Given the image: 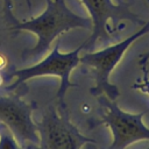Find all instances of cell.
<instances>
[{
    "label": "cell",
    "mask_w": 149,
    "mask_h": 149,
    "mask_svg": "<svg viewBox=\"0 0 149 149\" xmlns=\"http://www.w3.org/2000/svg\"><path fill=\"white\" fill-rule=\"evenodd\" d=\"M81 149H99L98 148V143L97 142H90V143H86L81 147ZM149 149V148H148Z\"/></svg>",
    "instance_id": "12"
},
{
    "label": "cell",
    "mask_w": 149,
    "mask_h": 149,
    "mask_svg": "<svg viewBox=\"0 0 149 149\" xmlns=\"http://www.w3.org/2000/svg\"><path fill=\"white\" fill-rule=\"evenodd\" d=\"M147 33H149V20L142 26V28L126 37L123 41L95 52H87L79 58V63L87 70L88 76H91L94 81V86L90 90L94 97L105 95L111 100H116L120 93L118 87L111 84L109 74L129 45Z\"/></svg>",
    "instance_id": "3"
},
{
    "label": "cell",
    "mask_w": 149,
    "mask_h": 149,
    "mask_svg": "<svg viewBox=\"0 0 149 149\" xmlns=\"http://www.w3.org/2000/svg\"><path fill=\"white\" fill-rule=\"evenodd\" d=\"M141 69L143 71V77H142L141 80H137L136 83H134L133 88L139 90L142 93L149 95V76H148V70H147V66L146 65H142Z\"/></svg>",
    "instance_id": "9"
},
{
    "label": "cell",
    "mask_w": 149,
    "mask_h": 149,
    "mask_svg": "<svg viewBox=\"0 0 149 149\" xmlns=\"http://www.w3.org/2000/svg\"><path fill=\"white\" fill-rule=\"evenodd\" d=\"M86 6L92 23V33L84 42V49L91 50L97 43L109 42L113 36L122 30V24L128 21L134 24H144L139 15L134 14L126 5H114L112 0H81Z\"/></svg>",
    "instance_id": "4"
},
{
    "label": "cell",
    "mask_w": 149,
    "mask_h": 149,
    "mask_svg": "<svg viewBox=\"0 0 149 149\" xmlns=\"http://www.w3.org/2000/svg\"><path fill=\"white\" fill-rule=\"evenodd\" d=\"M26 1H27V5H28V7L30 8V7H31V5H30V0H26Z\"/></svg>",
    "instance_id": "14"
},
{
    "label": "cell",
    "mask_w": 149,
    "mask_h": 149,
    "mask_svg": "<svg viewBox=\"0 0 149 149\" xmlns=\"http://www.w3.org/2000/svg\"><path fill=\"white\" fill-rule=\"evenodd\" d=\"M47 7L44 12L31 20L19 22L13 15L9 16L12 31H31L37 36L36 44L26 51L28 56H38L45 54L51 43L62 34L81 28L86 29L91 26V19L78 15L72 12L65 3V0H45Z\"/></svg>",
    "instance_id": "1"
},
{
    "label": "cell",
    "mask_w": 149,
    "mask_h": 149,
    "mask_svg": "<svg viewBox=\"0 0 149 149\" xmlns=\"http://www.w3.org/2000/svg\"><path fill=\"white\" fill-rule=\"evenodd\" d=\"M0 149H23L13 133L0 123Z\"/></svg>",
    "instance_id": "8"
},
{
    "label": "cell",
    "mask_w": 149,
    "mask_h": 149,
    "mask_svg": "<svg viewBox=\"0 0 149 149\" xmlns=\"http://www.w3.org/2000/svg\"><path fill=\"white\" fill-rule=\"evenodd\" d=\"M59 44H61V38H56V43L54 45V49L40 63L29 66V68H23L15 70L12 73V77H15L16 80L12 84H9L6 88L7 90H14L20 84L24 83L28 79L40 77V76H57L61 79V85L56 94V100L58 102H64V95L65 92L68 91L69 87H74L73 83L70 81V73L71 71L79 64V52L84 49V43H81L77 49H74L71 52L63 54L59 51Z\"/></svg>",
    "instance_id": "5"
},
{
    "label": "cell",
    "mask_w": 149,
    "mask_h": 149,
    "mask_svg": "<svg viewBox=\"0 0 149 149\" xmlns=\"http://www.w3.org/2000/svg\"><path fill=\"white\" fill-rule=\"evenodd\" d=\"M35 105L17 94L0 97V123L5 125L16 137L22 148L27 144L37 147L40 142L36 122L33 119Z\"/></svg>",
    "instance_id": "7"
},
{
    "label": "cell",
    "mask_w": 149,
    "mask_h": 149,
    "mask_svg": "<svg viewBox=\"0 0 149 149\" xmlns=\"http://www.w3.org/2000/svg\"><path fill=\"white\" fill-rule=\"evenodd\" d=\"M3 84V77L1 76V73H0V86Z\"/></svg>",
    "instance_id": "13"
},
{
    "label": "cell",
    "mask_w": 149,
    "mask_h": 149,
    "mask_svg": "<svg viewBox=\"0 0 149 149\" xmlns=\"http://www.w3.org/2000/svg\"><path fill=\"white\" fill-rule=\"evenodd\" d=\"M148 1H149V0H148ZM148 61H149V51H148V52H146V54H142V55L140 56V59H139V65H140V66L146 65Z\"/></svg>",
    "instance_id": "10"
},
{
    "label": "cell",
    "mask_w": 149,
    "mask_h": 149,
    "mask_svg": "<svg viewBox=\"0 0 149 149\" xmlns=\"http://www.w3.org/2000/svg\"><path fill=\"white\" fill-rule=\"evenodd\" d=\"M97 98L102 106L98 123L106 125L113 135L107 149H127L134 142L149 140V128L142 121L146 112L128 113L118 106L116 100H111L105 95Z\"/></svg>",
    "instance_id": "6"
},
{
    "label": "cell",
    "mask_w": 149,
    "mask_h": 149,
    "mask_svg": "<svg viewBox=\"0 0 149 149\" xmlns=\"http://www.w3.org/2000/svg\"><path fill=\"white\" fill-rule=\"evenodd\" d=\"M35 122L40 137L37 149H81L86 143L97 142L78 130L69 119L65 104L57 100L49 102Z\"/></svg>",
    "instance_id": "2"
},
{
    "label": "cell",
    "mask_w": 149,
    "mask_h": 149,
    "mask_svg": "<svg viewBox=\"0 0 149 149\" xmlns=\"http://www.w3.org/2000/svg\"><path fill=\"white\" fill-rule=\"evenodd\" d=\"M7 66V57L2 54H0V71L3 70Z\"/></svg>",
    "instance_id": "11"
}]
</instances>
